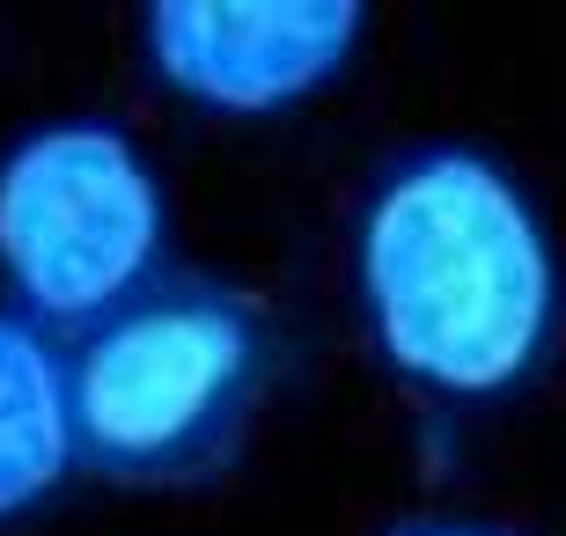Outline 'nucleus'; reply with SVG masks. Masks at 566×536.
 Listing matches in <instances>:
<instances>
[{
  "instance_id": "39448f33",
  "label": "nucleus",
  "mask_w": 566,
  "mask_h": 536,
  "mask_svg": "<svg viewBox=\"0 0 566 536\" xmlns=\"http://www.w3.org/2000/svg\"><path fill=\"white\" fill-rule=\"evenodd\" d=\"M74 390L66 346L0 302V529L44 515L74 485Z\"/></svg>"
},
{
  "instance_id": "f257e3e1",
  "label": "nucleus",
  "mask_w": 566,
  "mask_h": 536,
  "mask_svg": "<svg viewBox=\"0 0 566 536\" xmlns=\"http://www.w3.org/2000/svg\"><path fill=\"white\" fill-rule=\"evenodd\" d=\"M354 302L382 368L434 404H501L552 368L566 287L537 207L479 147H412L354 213Z\"/></svg>"
},
{
  "instance_id": "20e7f679",
  "label": "nucleus",
  "mask_w": 566,
  "mask_h": 536,
  "mask_svg": "<svg viewBox=\"0 0 566 536\" xmlns=\"http://www.w3.org/2000/svg\"><path fill=\"white\" fill-rule=\"evenodd\" d=\"M360 30L354 0H155L140 15L155 82L213 118H273L316 96Z\"/></svg>"
},
{
  "instance_id": "423d86ee",
  "label": "nucleus",
  "mask_w": 566,
  "mask_h": 536,
  "mask_svg": "<svg viewBox=\"0 0 566 536\" xmlns=\"http://www.w3.org/2000/svg\"><path fill=\"white\" fill-rule=\"evenodd\" d=\"M390 536H515V529H501V522H463V515H434V522H405V529H390Z\"/></svg>"
},
{
  "instance_id": "f03ea898",
  "label": "nucleus",
  "mask_w": 566,
  "mask_h": 536,
  "mask_svg": "<svg viewBox=\"0 0 566 536\" xmlns=\"http://www.w3.org/2000/svg\"><path fill=\"white\" fill-rule=\"evenodd\" d=\"M287 368V330L213 272H163L66 346L74 449L104 485H207L243 455Z\"/></svg>"
},
{
  "instance_id": "7ed1b4c3",
  "label": "nucleus",
  "mask_w": 566,
  "mask_h": 536,
  "mask_svg": "<svg viewBox=\"0 0 566 536\" xmlns=\"http://www.w3.org/2000/svg\"><path fill=\"white\" fill-rule=\"evenodd\" d=\"M163 185L118 125H44L0 155V280L8 309L82 338L163 280Z\"/></svg>"
}]
</instances>
